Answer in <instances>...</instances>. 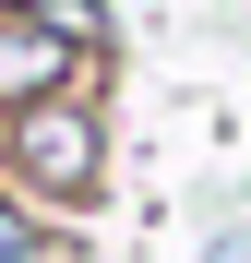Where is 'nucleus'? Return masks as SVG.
Masks as SVG:
<instances>
[{
  "mask_svg": "<svg viewBox=\"0 0 251 263\" xmlns=\"http://www.w3.org/2000/svg\"><path fill=\"white\" fill-rule=\"evenodd\" d=\"M12 156H24L36 192H84V180H96V120H84L72 96H36V108L12 120Z\"/></svg>",
  "mask_w": 251,
  "mask_h": 263,
  "instance_id": "obj_1",
  "label": "nucleus"
},
{
  "mask_svg": "<svg viewBox=\"0 0 251 263\" xmlns=\"http://www.w3.org/2000/svg\"><path fill=\"white\" fill-rule=\"evenodd\" d=\"M36 251V228H24V215H0V263H24Z\"/></svg>",
  "mask_w": 251,
  "mask_h": 263,
  "instance_id": "obj_2",
  "label": "nucleus"
}]
</instances>
